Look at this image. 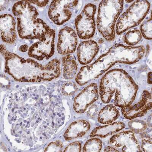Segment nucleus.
Masks as SVG:
<instances>
[{
	"label": "nucleus",
	"mask_w": 152,
	"mask_h": 152,
	"mask_svg": "<svg viewBox=\"0 0 152 152\" xmlns=\"http://www.w3.org/2000/svg\"><path fill=\"white\" fill-rule=\"evenodd\" d=\"M1 55L5 61V72L16 80L21 82H40L50 81L60 75V62L58 59L50 61L46 66L34 60L25 59L1 46Z\"/></svg>",
	"instance_id": "nucleus-1"
},
{
	"label": "nucleus",
	"mask_w": 152,
	"mask_h": 152,
	"mask_svg": "<svg viewBox=\"0 0 152 152\" xmlns=\"http://www.w3.org/2000/svg\"><path fill=\"white\" fill-rule=\"evenodd\" d=\"M145 51L143 46L131 47L116 43L92 64L81 68L76 77V82L81 86L86 85L99 78L116 63H136L142 59Z\"/></svg>",
	"instance_id": "nucleus-2"
},
{
	"label": "nucleus",
	"mask_w": 152,
	"mask_h": 152,
	"mask_svg": "<svg viewBox=\"0 0 152 152\" xmlns=\"http://www.w3.org/2000/svg\"><path fill=\"white\" fill-rule=\"evenodd\" d=\"M138 89L137 85L127 72L115 69L107 72L102 78L99 94L102 101L108 104L115 93L114 104L122 108L132 104Z\"/></svg>",
	"instance_id": "nucleus-3"
},
{
	"label": "nucleus",
	"mask_w": 152,
	"mask_h": 152,
	"mask_svg": "<svg viewBox=\"0 0 152 152\" xmlns=\"http://www.w3.org/2000/svg\"><path fill=\"white\" fill-rule=\"evenodd\" d=\"M17 21V30L22 39L40 40L50 28L42 19L39 18L36 8L29 1H18L12 7Z\"/></svg>",
	"instance_id": "nucleus-4"
},
{
	"label": "nucleus",
	"mask_w": 152,
	"mask_h": 152,
	"mask_svg": "<svg viewBox=\"0 0 152 152\" xmlns=\"http://www.w3.org/2000/svg\"><path fill=\"white\" fill-rule=\"evenodd\" d=\"M124 1H102L98 10L97 26L98 30L105 40L112 41L115 39V24L123 11Z\"/></svg>",
	"instance_id": "nucleus-5"
},
{
	"label": "nucleus",
	"mask_w": 152,
	"mask_h": 152,
	"mask_svg": "<svg viewBox=\"0 0 152 152\" xmlns=\"http://www.w3.org/2000/svg\"><path fill=\"white\" fill-rule=\"evenodd\" d=\"M150 4L146 0L136 1L130 5L118 19L116 33L120 35L130 28L137 26L150 10Z\"/></svg>",
	"instance_id": "nucleus-6"
},
{
	"label": "nucleus",
	"mask_w": 152,
	"mask_h": 152,
	"mask_svg": "<svg viewBox=\"0 0 152 152\" xmlns=\"http://www.w3.org/2000/svg\"><path fill=\"white\" fill-rule=\"evenodd\" d=\"M97 7L93 4L86 5L75 20L77 35L81 39L88 40L93 37L96 31L95 15Z\"/></svg>",
	"instance_id": "nucleus-7"
},
{
	"label": "nucleus",
	"mask_w": 152,
	"mask_h": 152,
	"mask_svg": "<svg viewBox=\"0 0 152 152\" xmlns=\"http://www.w3.org/2000/svg\"><path fill=\"white\" fill-rule=\"evenodd\" d=\"M55 31L50 28L42 38L28 48V55L38 61L48 59L55 53Z\"/></svg>",
	"instance_id": "nucleus-8"
},
{
	"label": "nucleus",
	"mask_w": 152,
	"mask_h": 152,
	"mask_svg": "<svg viewBox=\"0 0 152 152\" xmlns=\"http://www.w3.org/2000/svg\"><path fill=\"white\" fill-rule=\"evenodd\" d=\"M76 1H53L50 4L48 12L49 17L56 25H61L71 18V9L78 4Z\"/></svg>",
	"instance_id": "nucleus-9"
},
{
	"label": "nucleus",
	"mask_w": 152,
	"mask_h": 152,
	"mask_svg": "<svg viewBox=\"0 0 152 152\" xmlns=\"http://www.w3.org/2000/svg\"><path fill=\"white\" fill-rule=\"evenodd\" d=\"M110 143L119 151L126 152L141 151L140 145L135 134L131 131L121 132L113 136Z\"/></svg>",
	"instance_id": "nucleus-10"
},
{
	"label": "nucleus",
	"mask_w": 152,
	"mask_h": 152,
	"mask_svg": "<svg viewBox=\"0 0 152 152\" xmlns=\"http://www.w3.org/2000/svg\"><path fill=\"white\" fill-rule=\"evenodd\" d=\"M78 39L75 31L69 27H66L59 31L57 51L59 54L67 55L72 53L77 48Z\"/></svg>",
	"instance_id": "nucleus-11"
},
{
	"label": "nucleus",
	"mask_w": 152,
	"mask_h": 152,
	"mask_svg": "<svg viewBox=\"0 0 152 152\" xmlns=\"http://www.w3.org/2000/svg\"><path fill=\"white\" fill-rule=\"evenodd\" d=\"M152 96L147 90L143 91L142 99L137 104L121 108L122 114L126 118L133 119L142 117L151 109Z\"/></svg>",
	"instance_id": "nucleus-12"
},
{
	"label": "nucleus",
	"mask_w": 152,
	"mask_h": 152,
	"mask_svg": "<svg viewBox=\"0 0 152 152\" xmlns=\"http://www.w3.org/2000/svg\"><path fill=\"white\" fill-rule=\"evenodd\" d=\"M98 88L97 84L88 86L76 97L74 104V110L78 113H82L88 107L98 99Z\"/></svg>",
	"instance_id": "nucleus-13"
},
{
	"label": "nucleus",
	"mask_w": 152,
	"mask_h": 152,
	"mask_svg": "<svg viewBox=\"0 0 152 152\" xmlns=\"http://www.w3.org/2000/svg\"><path fill=\"white\" fill-rule=\"evenodd\" d=\"M99 50L98 44L94 40H89L82 42L77 49L79 62L82 65L90 63L97 55Z\"/></svg>",
	"instance_id": "nucleus-14"
},
{
	"label": "nucleus",
	"mask_w": 152,
	"mask_h": 152,
	"mask_svg": "<svg viewBox=\"0 0 152 152\" xmlns=\"http://www.w3.org/2000/svg\"><path fill=\"white\" fill-rule=\"evenodd\" d=\"M16 22L14 18L10 14L1 15L0 28L1 39L5 43L11 44L17 38Z\"/></svg>",
	"instance_id": "nucleus-15"
},
{
	"label": "nucleus",
	"mask_w": 152,
	"mask_h": 152,
	"mask_svg": "<svg viewBox=\"0 0 152 152\" xmlns=\"http://www.w3.org/2000/svg\"><path fill=\"white\" fill-rule=\"evenodd\" d=\"M90 123L86 121H77L71 124L66 130L64 137L66 140H71L83 136L90 129Z\"/></svg>",
	"instance_id": "nucleus-16"
},
{
	"label": "nucleus",
	"mask_w": 152,
	"mask_h": 152,
	"mask_svg": "<svg viewBox=\"0 0 152 152\" xmlns=\"http://www.w3.org/2000/svg\"><path fill=\"white\" fill-rule=\"evenodd\" d=\"M125 127V124L123 122H114L107 125L96 127L91 132L90 137L92 138H106L121 131Z\"/></svg>",
	"instance_id": "nucleus-17"
},
{
	"label": "nucleus",
	"mask_w": 152,
	"mask_h": 152,
	"mask_svg": "<svg viewBox=\"0 0 152 152\" xmlns=\"http://www.w3.org/2000/svg\"><path fill=\"white\" fill-rule=\"evenodd\" d=\"M119 115V111L115 105L107 104L99 112L98 120L102 124H109L115 121Z\"/></svg>",
	"instance_id": "nucleus-18"
},
{
	"label": "nucleus",
	"mask_w": 152,
	"mask_h": 152,
	"mask_svg": "<svg viewBox=\"0 0 152 152\" xmlns=\"http://www.w3.org/2000/svg\"><path fill=\"white\" fill-rule=\"evenodd\" d=\"M63 76L66 79H72L78 71V65L75 57L71 54L66 55L62 59Z\"/></svg>",
	"instance_id": "nucleus-19"
},
{
	"label": "nucleus",
	"mask_w": 152,
	"mask_h": 152,
	"mask_svg": "<svg viewBox=\"0 0 152 152\" xmlns=\"http://www.w3.org/2000/svg\"><path fill=\"white\" fill-rule=\"evenodd\" d=\"M140 31L137 29L129 31L124 36V41L127 45L133 47L137 44L142 39Z\"/></svg>",
	"instance_id": "nucleus-20"
},
{
	"label": "nucleus",
	"mask_w": 152,
	"mask_h": 152,
	"mask_svg": "<svg viewBox=\"0 0 152 152\" xmlns=\"http://www.w3.org/2000/svg\"><path fill=\"white\" fill-rule=\"evenodd\" d=\"M102 142L99 138H91L86 142L83 148L84 152H100L102 147Z\"/></svg>",
	"instance_id": "nucleus-21"
},
{
	"label": "nucleus",
	"mask_w": 152,
	"mask_h": 152,
	"mask_svg": "<svg viewBox=\"0 0 152 152\" xmlns=\"http://www.w3.org/2000/svg\"><path fill=\"white\" fill-rule=\"evenodd\" d=\"M128 126L131 131L136 134L143 132L147 127V125L145 122L139 119L131 121L129 122Z\"/></svg>",
	"instance_id": "nucleus-22"
},
{
	"label": "nucleus",
	"mask_w": 152,
	"mask_h": 152,
	"mask_svg": "<svg viewBox=\"0 0 152 152\" xmlns=\"http://www.w3.org/2000/svg\"><path fill=\"white\" fill-rule=\"evenodd\" d=\"M152 21L151 17L142 23L140 26L142 36L147 40L152 39Z\"/></svg>",
	"instance_id": "nucleus-23"
},
{
	"label": "nucleus",
	"mask_w": 152,
	"mask_h": 152,
	"mask_svg": "<svg viewBox=\"0 0 152 152\" xmlns=\"http://www.w3.org/2000/svg\"><path fill=\"white\" fill-rule=\"evenodd\" d=\"M77 89V86L74 83L68 82L64 86L63 92L65 94L71 95L75 93Z\"/></svg>",
	"instance_id": "nucleus-24"
},
{
	"label": "nucleus",
	"mask_w": 152,
	"mask_h": 152,
	"mask_svg": "<svg viewBox=\"0 0 152 152\" xmlns=\"http://www.w3.org/2000/svg\"><path fill=\"white\" fill-rule=\"evenodd\" d=\"M142 151L146 152H152V138H146L142 140Z\"/></svg>",
	"instance_id": "nucleus-25"
},
{
	"label": "nucleus",
	"mask_w": 152,
	"mask_h": 152,
	"mask_svg": "<svg viewBox=\"0 0 152 152\" xmlns=\"http://www.w3.org/2000/svg\"><path fill=\"white\" fill-rule=\"evenodd\" d=\"M81 145L79 142H72L65 149V152H80L81 151Z\"/></svg>",
	"instance_id": "nucleus-26"
},
{
	"label": "nucleus",
	"mask_w": 152,
	"mask_h": 152,
	"mask_svg": "<svg viewBox=\"0 0 152 152\" xmlns=\"http://www.w3.org/2000/svg\"><path fill=\"white\" fill-rule=\"evenodd\" d=\"M98 107L96 104H93L90 107L88 112V115L91 117L93 118L96 116L98 111Z\"/></svg>",
	"instance_id": "nucleus-27"
},
{
	"label": "nucleus",
	"mask_w": 152,
	"mask_h": 152,
	"mask_svg": "<svg viewBox=\"0 0 152 152\" xmlns=\"http://www.w3.org/2000/svg\"><path fill=\"white\" fill-rule=\"evenodd\" d=\"M31 4H34L39 7H44L48 4L49 1H29Z\"/></svg>",
	"instance_id": "nucleus-28"
},
{
	"label": "nucleus",
	"mask_w": 152,
	"mask_h": 152,
	"mask_svg": "<svg viewBox=\"0 0 152 152\" xmlns=\"http://www.w3.org/2000/svg\"><path fill=\"white\" fill-rule=\"evenodd\" d=\"M104 152H119V151L112 146H108L104 149Z\"/></svg>",
	"instance_id": "nucleus-29"
},
{
	"label": "nucleus",
	"mask_w": 152,
	"mask_h": 152,
	"mask_svg": "<svg viewBox=\"0 0 152 152\" xmlns=\"http://www.w3.org/2000/svg\"><path fill=\"white\" fill-rule=\"evenodd\" d=\"M28 46L26 45H23L21 46L19 48V50L20 51H21L22 52H26L28 51Z\"/></svg>",
	"instance_id": "nucleus-30"
},
{
	"label": "nucleus",
	"mask_w": 152,
	"mask_h": 152,
	"mask_svg": "<svg viewBox=\"0 0 152 152\" xmlns=\"http://www.w3.org/2000/svg\"><path fill=\"white\" fill-rule=\"evenodd\" d=\"M152 72H149L148 74V83L150 85H152Z\"/></svg>",
	"instance_id": "nucleus-31"
},
{
	"label": "nucleus",
	"mask_w": 152,
	"mask_h": 152,
	"mask_svg": "<svg viewBox=\"0 0 152 152\" xmlns=\"http://www.w3.org/2000/svg\"><path fill=\"white\" fill-rule=\"evenodd\" d=\"M15 137H19V136L18 135H15Z\"/></svg>",
	"instance_id": "nucleus-32"
},
{
	"label": "nucleus",
	"mask_w": 152,
	"mask_h": 152,
	"mask_svg": "<svg viewBox=\"0 0 152 152\" xmlns=\"http://www.w3.org/2000/svg\"><path fill=\"white\" fill-rule=\"evenodd\" d=\"M35 99H37V98L36 97L35 98Z\"/></svg>",
	"instance_id": "nucleus-33"
},
{
	"label": "nucleus",
	"mask_w": 152,
	"mask_h": 152,
	"mask_svg": "<svg viewBox=\"0 0 152 152\" xmlns=\"http://www.w3.org/2000/svg\"><path fill=\"white\" fill-rule=\"evenodd\" d=\"M52 123H53V125H54V124L53 123V122Z\"/></svg>",
	"instance_id": "nucleus-34"
},
{
	"label": "nucleus",
	"mask_w": 152,
	"mask_h": 152,
	"mask_svg": "<svg viewBox=\"0 0 152 152\" xmlns=\"http://www.w3.org/2000/svg\"><path fill=\"white\" fill-rule=\"evenodd\" d=\"M29 131H28V134H29Z\"/></svg>",
	"instance_id": "nucleus-35"
},
{
	"label": "nucleus",
	"mask_w": 152,
	"mask_h": 152,
	"mask_svg": "<svg viewBox=\"0 0 152 152\" xmlns=\"http://www.w3.org/2000/svg\"><path fill=\"white\" fill-rule=\"evenodd\" d=\"M17 142H20V141H17Z\"/></svg>",
	"instance_id": "nucleus-36"
},
{
	"label": "nucleus",
	"mask_w": 152,
	"mask_h": 152,
	"mask_svg": "<svg viewBox=\"0 0 152 152\" xmlns=\"http://www.w3.org/2000/svg\"><path fill=\"white\" fill-rule=\"evenodd\" d=\"M13 110H14V109H12V111H13Z\"/></svg>",
	"instance_id": "nucleus-37"
},
{
	"label": "nucleus",
	"mask_w": 152,
	"mask_h": 152,
	"mask_svg": "<svg viewBox=\"0 0 152 152\" xmlns=\"http://www.w3.org/2000/svg\"><path fill=\"white\" fill-rule=\"evenodd\" d=\"M25 96H27V94H25Z\"/></svg>",
	"instance_id": "nucleus-38"
},
{
	"label": "nucleus",
	"mask_w": 152,
	"mask_h": 152,
	"mask_svg": "<svg viewBox=\"0 0 152 152\" xmlns=\"http://www.w3.org/2000/svg\"><path fill=\"white\" fill-rule=\"evenodd\" d=\"M33 96H35V95L34 94H33Z\"/></svg>",
	"instance_id": "nucleus-39"
},
{
	"label": "nucleus",
	"mask_w": 152,
	"mask_h": 152,
	"mask_svg": "<svg viewBox=\"0 0 152 152\" xmlns=\"http://www.w3.org/2000/svg\"><path fill=\"white\" fill-rule=\"evenodd\" d=\"M40 119V118H38V119Z\"/></svg>",
	"instance_id": "nucleus-40"
},
{
	"label": "nucleus",
	"mask_w": 152,
	"mask_h": 152,
	"mask_svg": "<svg viewBox=\"0 0 152 152\" xmlns=\"http://www.w3.org/2000/svg\"><path fill=\"white\" fill-rule=\"evenodd\" d=\"M37 123H38V122H39V121H37Z\"/></svg>",
	"instance_id": "nucleus-41"
}]
</instances>
